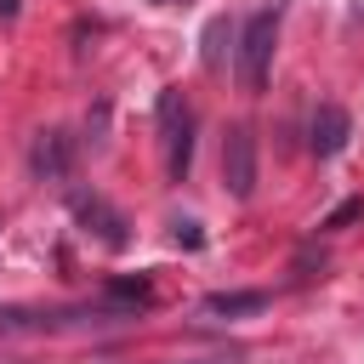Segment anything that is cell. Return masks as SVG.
<instances>
[{
    "label": "cell",
    "mask_w": 364,
    "mask_h": 364,
    "mask_svg": "<svg viewBox=\"0 0 364 364\" xmlns=\"http://www.w3.org/2000/svg\"><path fill=\"white\" fill-rule=\"evenodd\" d=\"M347 136H353V114L341 102H318V114H313V154L318 159H336L347 148Z\"/></svg>",
    "instance_id": "4"
},
{
    "label": "cell",
    "mask_w": 364,
    "mask_h": 364,
    "mask_svg": "<svg viewBox=\"0 0 364 364\" xmlns=\"http://www.w3.org/2000/svg\"><path fill=\"white\" fill-rule=\"evenodd\" d=\"M68 159H74V142H68L63 131H40V136H34V154H28L34 176H46V182H63V176H68Z\"/></svg>",
    "instance_id": "5"
},
{
    "label": "cell",
    "mask_w": 364,
    "mask_h": 364,
    "mask_svg": "<svg viewBox=\"0 0 364 364\" xmlns=\"http://www.w3.org/2000/svg\"><path fill=\"white\" fill-rule=\"evenodd\" d=\"M358 216H364V199H341V205H336L318 228H324V233H336V228H347V222H358Z\"/></svg>",
    "instance_id": "8"
},
{
    "label": "cell",
    "mask_w": 364,
    "mask_h": 364,
    "mask_svg": "<svg viewBox=\"0 0 364 364\" xmlns=\"http://www.w3.org/2000/svg\"><path fill=\"white\" fill-rule=\"evenodd\" d=\"M159 125H165V165H171V182H182L188 165H193V114H188V102H182L176 91L159 97Z\"/></svg>",
    "instance_id": "2"
},
{
    "label": "cell",
    "mask_w": 364,
    "mask_h": 364,
    "mask_svg": "<svg viewBox=\"0 0 364 364\" xmlns=\"http://www.w3.org/2000/svg\"><path fill=\"white\" fill-rule=\"evenodd\" d=\"M222 182H228L233 199L256 193V136H250V125H233L222 136Z\"/></svg>",
    "instance_id": "3"
},
{
    "label": "cell",
    "mask_w": 364,
    "mask_h": 364,
    "mask_svg": "<svg viewBox=\"0 0 364 364\" xmlns=\"http://www.w3.org/2000/svg\"><path fill=\"white\" fill-rule=\"evenodd\" d=\"M199 239H205V233H199V222H176V245H188V250H193Z\"/></svg>",
    "instance_id": "9"
},
{
    "label": "cell",
    "mask_w": 364,
    "mask_h": 364,
    "mask_svg": "<svg viewBox=\"0 0 364 364\" xmlns=\"http://www.w3.org/2000/svg\"><path fill=\"white\" fill-rule=\"evenodd\" d=\"M188 364H233V353H210V358H188Z\"/></svg>",
    "instance_id": "10"
},
{
    "label": "cell",
    "mask_w": 364,
    "mask_h": 364,
    "mask_svg": "<svg viewBox=\"0 0 364 364\" xmlns=\"http://www.w3.org/2000/svg\"><path fill=\"white\" fill-rule=\"evenodd\" d=\"M74 216H80L85 228H97V233H102V245H114V250L125 245V222H119L97 193H74Z\"/></svg>",
    "instance_id": "6"
},
{
    "label": "cell",
    "mask_w": 364,
    "mask_h": 364,
    "mask_svg": "<svg viewBox=\"0 0 364 364\" xmlns=\"http://www.w3.org/2000/svg\"><path fill=\"white\" fill-rule=\"evenodd\" d=\"M279 23H284V6H279V0L245 17V28H239V85H245V91H262V85H267L273 46H279Z\"/></svg>",
    "instance_id": "1"
},
{
    "label": "cell",
    "mask_w": 364,
    "mask_h": 364,
    "mask_svg": "<svg viewBox=\"0 0 364 364\" xmlns=\"http://www.w3.org/2000/svg\"><path fill=\"white\" fill-rule=\"evenodd\" d=\"M262 307H267V290H216V296H205V313H228V318L262 313Z\"/></svg>",
    "instance_id": "7"
},
{
    "label": "cell",
    "mask_w": 364,
    "mask_h": 364,
    "mask_svg": "<svg viewBox=\"0 0 364 364\" xmlns=\"http://www.w3.org/2000/svg\"><path fill=\"white\" fill-rule=\"evenodd\" d=\"M0 17H17V0H0Z\"/></svg>",
    "instance_id": "11"
}]
</instances>
